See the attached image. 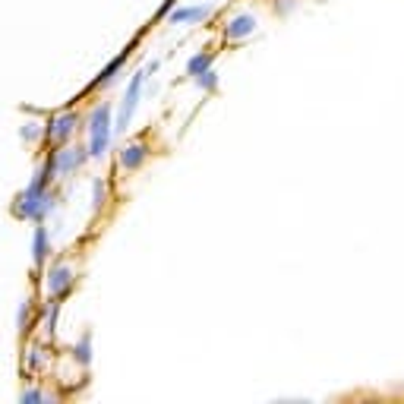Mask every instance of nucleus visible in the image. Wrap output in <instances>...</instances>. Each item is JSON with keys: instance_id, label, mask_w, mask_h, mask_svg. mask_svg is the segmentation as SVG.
<instances>
[{"instance_id": "obj_7", "label": "nucleus", "mask_w": 404, "mask_h": 404, "mask_svg": "<svg viewBox=\"0 0 404 404\" xmlns=\"http://www.w3.org/2000/svg\"><path fill=\"white\" fill-rule=\"evenodd\" d=\"M193 83H196V89H202V92H215V89H218V73H215L212 66H208V70L199 73V76L193 79Z\"/></svg>"}, {"instance_id": "obj_6", "label": "nucleus", "mask_w": 404, "mask_h": 404, "mask_svg": "<svg viewBox=\"0 0 404 404\" xmlns=\"http://www.w3.org/2000/svg\"><path fill=\"white\" fill-rule=\"evenodd\" d=\"M212 64H215V51H196L190 60H186V70H184V73H186L190 79H196L199 73H206Z\"/></svg>"}, {"instance_id": "obj_1", "label": "nucleus", "mask_w": 404, "mask_h": 404, "mask_svg": "<svg viewBox=\"0 0 404 404\" xmlns=\"http://www.w3.org/2000/svg\"><path fill=\"white\" fill-rule=\"evenodd\" d=\"M155 70H158V64H149L143 73H136V76L130 79V89H126L124 101H120V114H117V124H114V133H120V130H126V126H130L133 111H136L139 95H143V83H145V76H149V73H155Z\"/></svg>"}, {"instance_id": "obj_10", "label": "nucleus", "mask_w": 404, "mask_h": 404, "mask_svg": "<svg viewBox=\"0 0 404 404\" xmlns=\"http://www.w3.org/2000/svg\"><path fill=\"white\" fill-rule=\"evenodd\" d=\"M66 285H70V272H66V268H57V272L51 275V287L60 291V287H66Z\"/></svg>"}, {"instance_id": "obj_2", "label": "nucleus", "mask_w": 404, "mask_h": 404, "mask_svg": "<svg viewBox=\"0 0 404 404\" xmlns=\"http://www.w3.org/2000/svg\"><path fill=\"white\" fill-rule=\"evenodd\" d=\"M89 130H92V145H89V155L92 158H101L107 152V143H111V105H101L89 120Z\"/></svg>"}, {"instance_id": "obj_3", "label": "nucleus", "mask_w": 404, "mask_h": 404, "mask_svg": "<svg viewBox=\"0 0 404 404\" xmlns=\"http://www.w3.org/2000/svg\"><path fill=\"white\" fill-rule=\"evenodd\" d=\"M256 16L253 13H237V16H231L225 25H221V38L225 42H244V38H250L256 32Z\"/></svg>"}, {"instance_id": "obj_9", "label": "nucleus", "mask_w": 404, "mask_h": 404, "mask_svg": "<svg viewBox=\"0 0 404 404\" xmlns=\"http://www.w3.org/2000/svg\"><path fill=\"white\" fill-rule=\"evenodd\" d=\"M73 124H76V117H64V120H57V130H54V136L57 139H66L73 133Z\"/></svg>"}, {"instance_id": "obj_8", "label": "nucleus", "mask_w": 404, "mask_h": 404, "mask_svg": "<svg viewBox=\"0 0 404 404\" xmlns=\"http://www.w3.org/2000/svg\"><path fill=\"white\" fill-rule=\"evenodd\" d=\"M126 54H130V51H124V54H120V57H117V60H114V64H111V66H107V70H105V73H101V76L95 79V85H107V83H111V79H114V73H117V70H120V66H124Z\"/></svg>"}, {"instance_id": "obj_4", "label": "nucleus", "mask_w": 404, "mask_h": 404, "mask_svg": "<svg viewBox=\"0 0 404 404\" xmlns=\"http://www.w3.org/2000/svg\"><path fill=\"white\" fill-rule=\"evenodd\" d=\"M212 13L215 10H212V6H206V4H199V6H177V10L167 13V23H171V25H199V23H206Z\"/></svg>"}, {"instance_id": "obj_5", "label": "nucleus", "mask_w": 404, "mask_h": 404, "mask_svg": "<svg viewBox=\"0 0 404 404\" xmlns=\"http://www.w3.org/2000/svg\"><path fill=\"white\" fill-rule=\"evenodd\" d=\"M145 158H149V149H145V145H139V143L126 145V149L120 152V167H124V171H136Z\"/></svg>"}]
</instances>
